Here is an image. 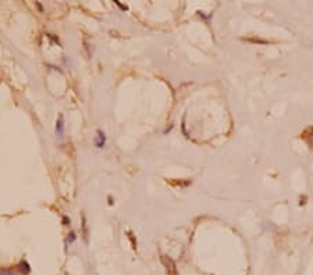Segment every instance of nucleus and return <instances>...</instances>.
<instances>
[{"label":"nucleus","mask_w":313,"mask_h":275,"mask_svg":"<svg viewBox=\"0 0 313 275\" xmlns=\"http://www.w3.org/2000/svg\"><path fill=\"white\" fill-rule=\"evenodd\" d=\"M128 236H130V239H131V242H132V247L135 249L136 247V240L134 239V236H132V234H128Z\"/></svg>","instance_id":"10"},{"label":"nucleus","mask_w":313,"mask_h":275,"mask_svg":"<svg viewBox=\"0 0 313 275\" xmlns=\"http://www.w3.org/2000/svg\"><path fill=\"white\" fill-rule=\"evenodd\" d=\"M162 261H163V264L166 265V268H167V271H168L170 274H175V264L171 261V260L168 259V257H166V256H162Z\"/></svg>","instance_id":"2"},{"label":"nucleus","mask_w":313,"mask_h":275,"mask_svg":"<svg viewBox=\"0 0 313 275\" xmlns=\"http://www.w3.org/2000/svg\"><path fill=\"white\" fill-rule=\"evenodd\" d=\"M106 135H104L103 131H97L96 132V138H95V145H96L97 149H102L104 147V145H106Z\"/></svg>","instance_id":"1"},{"label":"nucleus","mask_w":313,"mask_h":275,"mask_svg":"<svg viewBox=\"0 0 313 275\" xmlns=\"http://www.w3.org/2000/svg\"><path fill=\"white\" fill-rule=\"evenodd\" d=\"M56 132L59 133V136H63V133H64V117H63V114L59 115L57 121H56Z\"/></svg>","instance_id":"3"},{"label":"nucleus","mask_w":313,"mask_h":275,"mask_svg":"<svg viewBox=\"0 0 313 275\" xmlns=\"http://www.w3.org/2000/svg\"><path fill=\"white\" fill-rule=\"evenodd\" d=\"M114 3H116V4H117L118 7H120V8H121V10H123V11H127V10H128V6H125V4H121V3L118 2V0H116Z\"/></svg>","instance_id":"8"},{"label":"nucleus","mask_w":313,"mask_h":275,"mask_svg":"<svg viewBox=\"0 0 313 275\" xmlns=\"http://www.w3.org/2000/svg\"><path fill=\"white\" fill-rule=\"evenodd\" d=\"M77 239V235H75V232H70L68 234V236H67V239H65V243L67 245H71L74 240Z\"/></svg>","instance_id":"5"},{"label":"nucleus","mask_w":313,"mask_h":275,"mask_svg":"<svg viewBox=\"0 0 313 275\" xmlns=\"http://www.w3.org/2000/svg\"><path fill=\"white\" fill-rule=\"evenodd\" d=\"M36 6H38V8H39L40 11H43V8H42V6H40V3H36Z\"/></svg>","instance_id":"11"},{"label":"nucleus","mask_w":313,"mask_h":275,"mask_svg":"<svg viewBox=\"0 0 313 275\" xmlns=\"http://www.w3.org/2000/svg\"><path fill=\"white\" fill-rule=\"evenodd\" d=\"M20 271L22 274H25V275L31 273V267H29V264L25 261V260H22V261L20 263Z\"/></svg>","instance_id":"4"},{"label":"nucleus","mask_w":313,"mask_h":275,"mask_svg":"<svg viewBox=\"0 0 313 275\" xmlns=\"http://www.w3.org/2000/svg\"><path fill=\"white\" fill-rule=\"evenodd\" d=\"M0 275H17V274L13 273L11 270H0Z\"/></svg>","instance_id":"7"},{"label":"nucleus","mask_w":313,"mask_h":275,"mask_svg":"<svg viewBox=\"0 0 313 275\" xmlns=\"http://www.w3.org/2000/svg\"><path fill=\"white\" fill-rule=\"evenodd\" d=\"M71 224V220L68 218L67 216H63V225H70Z\"/></svg>","instance_id":"9"},{"label":"nucleus","mask_w":313,"mask_h":275,"mask_svg":"<svg viewBox=\"0 0 313 275\" xmlns=\"http://www.w3.org/2000/svg\"><path fill=\"white\" fill-rule=\"evenodd\" d=\"M82 229H83V238H85V240L88 239V231H86V220L85 217H82Z\"/></svg>","instance_id":"6"}]
</instances>
